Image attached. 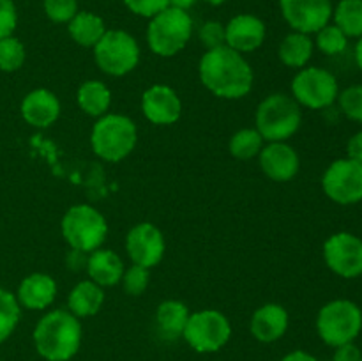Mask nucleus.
<instances>
[{"instance_id":"obj_1","label":"nucleus","mask_w":362,"mask_h":361,"mask_svg":"<svg viewBox=\"0 0 362 361\" xmlns=\"http://www.w3.org/2000/svg\"><path fill=\"white\" fill-rule=\"evenodd\" d=\"M198 76L209 92L221 99H243L255 81L253 67L246 57L226 45L205 50L198 62Z\"/></svg>"},{"instance_id":"obj_2","label":"nucleus","mask_w":362,"mask_h":361,"mask_svg":"<svg viewBox=\"0 0 362 361\" xmlns=\"http://www.w3.org/2000/svg\"><path fill=\"white\" fill-rule=\"evenodd\" d=\"M32 340L37 354L46 361H69L80 350L83 329L80 319L69 310L57 308L39 319Z\"/></svg>"},{"instance_id":"obj_3","label":"nucleus","mask_w":362,"mask_h":361,"mask_svg":"<svg viewBox=\"0 0 362 361\" xmlns=\"http://www.w3.org/2000/svg\"><path fill=\"white\" fill-rule=\"evenodd\" d=\"M138 144V127L131 117L122 113H105L95 119L90 131V147L98 158L119 163L134 151Z\"/></svg>"},{"instance_id":"obj_4","label":"nucleus","mask_w":362,"mask_h":361,"mask_svg":"<svg viewBox=\"0 0 362 361\" xmlns=\"http://www.w3.org/2000/svg\"><path fill=\"white\" fill-rule=\"evenodd\" d=\"M255 124L265 142H286L299 131L303 110L290 94L274 92L257 106Z\"/></svg>"},{"instance_id":"obj_5","label":"nucleus","mask_w":362,"mask_h":361,"mask_svg":"<svg viewBox=\"0 0 362 361\" xmlns=\"http://www.w3.org/2000/svg\"><path fill=\"white\" fill-rule=\"evenodd\" d=\"M193 35V18L187 11L166 7L148 20L147 45L152 53L163 59L175 57L182 52Z\"/></svg>"},{"instance_id":"obj_6","label":"nucleus","mask_w":362,"mask_h":361,"mask_svg":"<svg viewBox=\"0 0 362 361\" xmlns=\"http://www.w3.org/2000/svg\"><path fill=\"white\" fill-rule=\"evenodd\" d=\"M60 232L71 250L90 251L103 246L108 236V223L103 212L90 204L71 205L62 216Z\"/></svg>"},{"instance_id":"obj_7","label":"nucleus","mask_w":362,"mask_h":361,"mask_svg":"<svg viewBox=\"0 0 362 361\" xmlns=\"http://www.w3.org/2000/svg\"><path fill=\"white\" fill-rule=\"evenodd\" d=\"M317 333L329 347L352 343L362 331V310L350 299H332L318 310Z\"/></svg>"},{"instance_id":"obj_8","label":"nucleus","mask_w":362,"mask_h":361,"mask_svg":"<svg viewBox=\"0 0 362 361\" xmlns=\"http://www.w3.org/2000/svg\"><path fill=\"white\" fill-rule=\"evenodd\" d=\"M141 50L129 32L112 28L94 46V60L108 76H126L140 64Z\"/></svg>"},{"instance_id":"obj_9","label":"nucleus","mask_w":362,"mask_h":361,"mask_svg":"<svg viewBox=\"0 0 362 361\" xmlns=\"http://www.w3.org/2000/svg\"><path fill=\"white\" fill-rule=\"evenodd\" d=\"M232 324L223 311L205 308L189 315L182 338L193 350L202 354L218 353L228 343Z\"/></svg>"},{"instance_id":"obj_10","label":"nucleus","mask_w":362,"mask_h":361,"mask_svg":"<svg viewBox=\"0 0 362 361\" xmlns=\"http://www.w3.org/2000/svg\"><path fill=\"white\" fill-rule=\"evenodd\" d=\"M292 98L300 105V108L324 110L336 103L339 94V84L329 69L318 66H306L297 71L293 76Z\"/></svg>"},{"instance_id":"obj_11","label":"nucleus","mask_w":362,"mask_h":361,"mask_svg":"<svg viewBox=\"0 0 362 361\" xmlns=\"http://www.w3.org/2000/svg\"><path fill=\"white\" fill-rule=\"evenodd\" d=\"M322 190L329 200L354 205L362 200V163L350 158L332 161L322 176Z\"/></svg>"},{"instance_id":"obj_12","label":"nucleus","mask_w":362,"mask_h":361,"mask_svg":"<svg viewBox=\"0 0 362 361\" xmlns=\"http://www.w3.org/2000/svg\"><path fill=\"white\" fill-rule=\"evenodd\" d=\"M325 265L345 280L362 276V239L352 232H336L324 243Z\"/></svg>"},{"instance_id":"obj_13","label":"nucleus","mask_w":362,"mask_h":361,"mask_svg":"<svg viewBox=\"0 0 362 361\" xmlns=\"http://www.w3.org/2000/svg\"><path fill=\"white\" fill-rule=\"evenodd\" d=\"M279 9L288 27L303 34H317L331 23L332 0H279Z\"/></svg>"},{"instance_id":"obj_14","label":"nucleus","mask_w":362,"mask_h":361,"mask_svg":"<svg viewBox=\"0 0 362 361\" xmlns=\"http://www.w3.org/2000/svg\"><path fill=\"white\" fill-rule=\"evenodd\" d=\"M126 251L131 264L152 269L163 260L166 251L165 236L156 225L141 222L131 227L126 236Z\"/></svg>"},{"instance_id":"obj_15","label":"nucleus","mask_w":362,"mask_h":361,"mask_svg":"<svg viewBox=\"0 0 362 361\" xmlns=\"http://www.w3.org/2000/svg\"><path fill=\"white\" fill-rule=\"evenodd\" d=\"M141 112L156 126H172L182 115V101L175 88L156 84L141 94Z\"/></svg>"},{"instance_id":"obj_16","label":"nucleus","mask_w":362,"mask_h":361,"mask_svg":"<svg viewBox=\"0 0 362 361\" xmlns=\"http://www.w3.org/2000/svg\"><path fill=\"white\" fill-rule=\"evenodd\" d=\"M258 163L262 172L274 183H288L300 168L299 154L288 142H265Z\"/></svg>"},{"instance_id":"obj_17","label":"nucleus","mask_w":362,"mask_h":361,"mask_svg":"<svg viewBox=\"0 0 362 361\" xmlns=\"http://www.w3.org/2000/svg\"><path fill=\"white\" fill-rule=\"evenodd\" d=\"M267 35L264 20L255 14L243 13L225 25V45L239 53H251L260 48Z\"/></svg>"},{"instance_id":"obj_18","label":"nucleus","mask_w":362,"mask_h":361,"mask_svg":"<svg viewBox=\"0 0 362 361\" xmlns=\"http://www.w3.org/2000/svg\"><path fill=\"white\" fill-rule=\"evenodd\" d=\"M59 98L49 88H34L28 92L20 105V113L27 124L39 130L53 126L60 117Z\"/></svg>"},{"instance_id":"obj_19","label":"nucleus","mask_w":362,"mask_h":361,"mask_svg":"<svg viewBox=\"0 0 362 361\" xmlns=\"http://www.w3.org/2000/svg\"><path fill=\"white\" fill-rule=\"evenodd\" d=\"M57 282L48 273H32L20 282L16 290V299L21 308L32 311L46 310L57 297Z\"/></svg>"},{"instance_id":"obj_20","label":"nucleus","mask_w":362,"mask_h":361,"mask_svg":"<svg viewBox=\"0 0 362 361\" xmlns=\"http://www.w3.org/2000/svg\"><path fill=\"white\" fill-rule=\"evenodd\" d=\"M288 311L278 303H265L251 315L250 331L258 342L272 343L283 338L288 329Z\"/></svg>"},{"instance_id":"obj_21","label":"nucleus","mask_w":362,"mask_h":361,"mask_svg":"<svg viewBox=\"0 0 362 361\" xmlns=\"http://www.w3.org/2000/svg\"><path fill=\"white\" fill-rule=\"evenodd\" d=\"M124 260L117 251L108 250V248H98L90 251L87 258V271L88 280L98 283L99 287H115L119 285L124 275Z\"/></svg>"},{"instance_id":"obj_22","label":"nucleus","mask_w":362,"mask_h":361,"mask_svg":"<svg viewBox=\"0 0 362 361\" xmlns=\"http://www.w3.org/2000/svg\"><path fill=\"white\" fill-rule=\"evenodd\" d=\"M105 303V289L92 280H81L71 289L67 296V310L78 319L92 317Z\"/></svg>"},{"instance_id":"obj_23","label":"nucleus","mask_w":362,"mask_h":361,"mask_svg":"<svg viewBox=\"0 0 362 361\" xmlns=\"http://www.w3.org/2000/svg\"><path fill=\"white\" fill-rule=\"evenodd\" d=\"M189 315V308H187V304L182 303V301H161V303L158 304V310H156V324H158L159 333L168 340L179 338V336H182Z\"/></svg>"},{"instance_id":"obj_24","label":"nucleus","mask_w":362,"mask_h":361,"mask_svg":"<svg viewBox=\"0 0 362 361\" xmlns=\"http://www.w3.org/2000/svg\"><path fill=\"white\" fill-rule=\"evenodd\" d=\"M106 30L108 28H106L105 20L90 11H78L73 20L67 23L71 39L83 48H94L99 39L106 34Z\"/></svg>"},{"instance_id":"obj_25","label":"nucleus","mask_w":362,"mask_h":361,"mask_svg":"<svg viewBox=\"0 0 362 361\" xmlns=\"http://www.w3.org/2000/svg\"><path fill=\"white\" fill-rule=\"evenodd\" d=\"M315 52L313 38L303 32L292 30L281 39L278 48V57L286 67L303 69L308 66Z\"/></svg>"},{"instance_id":"obj_26","label":"nucleus","mask_w":362,"mask_h":361,"mask_svg":"<svg viewBox=\"0 0 362 361\" xmlns=\"http://www.w3.org/2000/svg\"><path fill=\"white\" fill-rule=\"evenodd\" d=\"M76 103L80 110L87 115L99 119L110 112L112 106V91L105 81L87 80L78 87Z\"/></svg>"},{"instance_id":"obj_27","label":"nucleus","mask_w":362,"mask_h":361,"mask_svg":"<svg viewBox=\"0 0 362 361\" xmlns=\"http://www.w3.org/2000/svg\"><path fill=\"white\" fill-rule=\"evenodd\" d=\"M332 23L349 39L362 38V0H339L332 9Z\"/></svg>"},{"instance_id":"obj_28","label":"nucleus","mask_w":362,"mask_h":361,"mask_svg":"<svg viewBox=\"0 0 362 361\" xmlns=\"http://www.w3.org/2000/svg\"><path fill=\"white\" fill-rule=\"evenodd\" d=\"M264 145L265 140L258 133L257 127H243V130L235 131L228 142L230 154L237 159L258 158Z\"/></svg>"},{"instance_id":"obj_29","label":"nucleus","mask_w":362,"mask_h":361,"mask_svg":"<svg viewBox=\"0 0 362 361\" xmlns=\"http://www.w3.org/2000/svg\"><path fill=\"white\" fill-rule=\"evenodd\" d=\"M21 317V306L11 290L0 287V343L6 342L16 329Z\"/></svg>"},{"instance_id":"obj_30","label":"nucleus","mask_w":362,"mask_h":361,"mask_svg":"<svg viewBox=\"0 0 362 361\" xmlns=\"http://www.w3.org/2000/svg\"><path fill=\"white\" fill-rule=\"evenodd\" d=\"M315 48L320 50L324 55L327 57H336L341 55L346 48H349V38L343 34V30L339 27H336L334 23H327L325 27H322L320 30L315 34Z\"/></svg>"},{"instance_id":"obj_31","label":"nucleus","mask_w":362,"mask_h":361,"mask_svg":"<svg viewBox=\"0 0 362 361\" xmlns=\"http://www.w3.org/2000/svg\"><path fill=\"white\" fill-rule=\"evenodd\" d=\"M25 60H27V50L20 39L14 35L0 39V71L14 73L23 67Z\"/></svg>"},{"instance_id":"obj_32","label":"nucleus","mask_w":362,"mask_h":361,"mask_svg":"<svg viewBox=\"0 0 362 361\" xmlns=\"http://www.w3.org/2000/svg\"><path fill=\"white\" fill-rule=\"evenodd\" d=\"M336 101L346 119L362 124V84L350 85V87L339 91Z\"/></svg>"},{"instance_id":"obj_33","label":"nucleus","mask_w":362,"mask_h":361,"mask_svg":"<svg viewBox=\"0 0 362 361\" xmlns=\"http://www.w3.org/2000/svg\"><path fill=\"white\" fill-rule=\"evenodd\" d=\"M120 283H122V289L126 290V294L134 297L141 296L148 289V283H151V269L144 268V265L131 264L129 268L124 269Z\"/></svg>"},{"instance_id":"obj_34","label":"nucleus","mask_w":362,"mask_h":361,"mask_svg":"<svg viewBox=\"0 0 362 361\" xmlns=\"http://www.w3.org/2000/svg\"><path fill=\"white\" fill-rule=\"evenodd\" d=\"M46 18L53 23H69L78 13V0H42Z\"/></svg>"},{"instance_id":"obj_35","label":"nucleus","mask_w":362,"mask_h":361,"mask_svg":"<svg viewBox=\"0 0 362 361\" xmlns=\"http://www.w3.org/2000/svg\"><path fill=\"white\" fill-rule=\"evenodd\" d=\"M200 42L205 46V50H214L219 46H225V25L221 21H205L198 30Z\"/></svg>"},{"instance_id":"obj_36","label":"nucleus","mask_w":362,"mask_h":361,"mask_svg":"<svg viewBox=\"0 0 362 361\" xmlns=\"http://www.w3.org/2000/svg\"><path fill=\"white\" fill-rule=\"evenodd\" d=\"M124 6L136 16L151 20L156 14L170 7V0H124Z\"/></svg>"},{"instance_id":"obj_37","label":"nucleus","mask_w":362,"mask_h":361,"mask_svg":"<svg viewBox=\"0 0 362 361\" xmlns=\"http://www.w3.org/2000/svg\"><path fill=\"white\" fill-rule=\"evenodd\" d=\"M18 25V11L13 0H0V39L14 34Z\"/></svg>"},{"instance_id":"obj_38","label":"nucleus","mask_w":362,"mask_h":361,"mask_svg":"<svg viewBox=\"0 0 362 361\" xmlns=\"http://www.w3.org/2000/svg\"><path fill=\"white\" fill-rule=\"evenodd\" d=\"M332 361H362V350L354 342L345 343L336 347Z\"/></svg>"},{"instance_id":"obj_39","label":"nucleus","mask_w":362,"mask_h":361,"mask_svg":"<svg viewBox=\"0 0 362 361\" xmlns=\"http://www.w3.org/2000/svg\"><path fill=\"white\" fill-rule=\"evenodd\" d=\"M346 158L362 163V131H357L356 134L350 137L349 144H346Z\"/></svg>"},{"instance_id":"obj_40","label":"nucleus","mask_w":362,"mask_h":361,"mask_svg":"<svg viewBox=\"0 0 362 361\" xmlns=\"http://www.w3.org/2000/svg\"><path fill=\"white\" fill-rule=\"evenodd\" d=\"M87 258L88 253H83V251H78V250H71V253L67 255V265L74 271H80V269H85L87 265Z\"/></svg>"},{"instance_id":"obj_41","label":"nucleus","mask_w":362,"mask_h":361,"mask_svg":"<svg viewBox=\"0 0 362 361\" xmlns=\"http://www.w3.org/2000/svg\"><path fill=\"white\" fill-rule=\"evenodd\" d=\"M281 361H318L313 354L306 353V350H292V353L286 354Z\"/></svg>"},{"instance_id":"obj_42","label":"nucleus","mask_w":362,"mask_h":361,"mask_svg":"<svg viewBox=\"0 0 362 361\" xmlns=\"http://www.w3.org/2000/svg\"><path fill=\"white\" fill-rule=\"evenodd\" d=\"M198 0H170V7H177V9L189 11L191 7L197 6Z\"/></svg>"},{"instance_id":"obj_43","label":"nucleus","mask_w":362,"mask_h":361,"mask_svg":"<svg viewBox=\"0 0 362 361\" xmlns=\"http://www.w3.org/2000/svg\"><path fill=\"white\" fill-rule=\"evenodd\" d=\"M356 64L362 71V38L357 39V45H356Z\"/></svg>"},{"instance_id":"obj_44","label":"nucleus","mask_w":362,"mask_h":361,"mask_svg":"<svg viewBox=\"0 0 362 361\" xmlns=\"http://www.w3.org/2000/svg\"><path fill=\"white\" fill-rule=\"evenodd\" d=\"M204 2L211 4V6H223V4H226L228 0H204Z\"/></svg>"}]
</instances>
